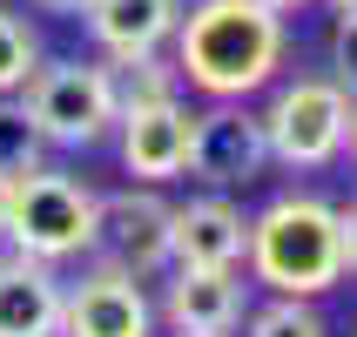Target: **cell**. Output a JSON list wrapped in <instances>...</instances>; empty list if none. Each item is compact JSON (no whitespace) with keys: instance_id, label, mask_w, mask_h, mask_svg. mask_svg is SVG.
Returning a JSON list of instances; mask_svg holds the SVG:
<instances>
[{"instance_id":"1","label":"cell","mask_w":357,"mask_h":337,"mask_svg":"<svg viewBox=\"0 0 357 337\" xmlns=\"http://www.w3.org/2000/svg\"><path fill=\"white\" fill-rule=\"evenodd\" d=\"M283 14L263 0H196L176 20V75L216 101H243L277 75Z\"/></svg>"},{"instance_id":"2","label":"cell","mask_w":357,"mask_h":337,"mask_svg":"<svg viewBox=\"0 0 357 337\" xmlns=\"http://www.w3.org/2000/svg\"><path fill=\"white\" fill-rule=\"evenodd\" d=\"M243 257L277 297H324L344 277V223L317 196H277L250 223Z\"/></svg>"},{"instance_id":"3","label":"cell","mask_w":357,"mask_h":337,"mask_svg":"<svg viewBox=\"0 0 357 337\" xmlns=\"http://www.w3.org/2000/svg\"><path fill=\"white\" fill-rule=\"evenodd\" d=\"M95 223H101V196L95 189H81V182L61 176V169H34V176L14 182L7 230H0V237L14 243L20 257L68 263V257H88V250H95Z\"/></svg>"},{"instance_id":"4","label":"cell","mask_w":357,"mask_h":337,"mask_svg":"<svg viewBox=\"0 0 357 337\" xmlns=\"http://www.w3.org/2000/svg\"><path fill=\"white\" fill-rule=\"evenodd\" d=\"M20 108H27V121L40 128L47 149H95L121 121L115 75L88 68V61H40L34 75L20 81Z\"/></svg>"},{"instance_id":"5","label":"cell","mask_w":357,"mask_h":337,"mask_svg":"<svg viewBox=\"0 0 357 337\" xmlns=\"http://www.w3.org/2000/svg\"><path fill=\"white\" fill-rule=\"evenodd\" d=\"M344 135H351V95H344L337 81H297L263 115L270 156L290 162V169H324L344 149Z\"/></svg>"},{"instance_id":"6","label":"cell","mask_w":357,"mask_h":337,"mask_svg":"<svg viewBox=\"0 0 357 337\" xmlns=\"http://www.w3.org/2000/svg\"><path fill=\"white\" fill-rule=\"evenodd\" d=\"M155 310L142 297V277L101 263L75 290H61V337H149Z\"/></svg>"},{"instance_id":"7","label":"cell","mask_w":357,"mask_h":337,"mask_svg":"<svg viewBox=\"0 0 357 337\" xmlns=\"http://www.w3.org/2000/svg\"><path fill=\"white\" fill-rule=\"evenodd\" d=\"M169 223L176 209L149 189H121V196H101V223H95V250H108L115 270L128 277H155L169 263Z\"/></svg>"},{"instance_id":"8","label":"cell","mask_w":357,"mask_h":337,"mask_svg":"<svg viewBox=\"0 0 357 337\" xmlns=\"http://www.w3.org/2000/svg\"><path fill=\"white\" fill-rule=\"evenodd\" d=\"M270 156L263 142V115H243V108H209L196 115V135H189V169H196L209 189H229V182H250Z\"/></svg>"},{"instance_id":"9","label":"cell","mask_w":357,"mask_h":337,"mask_svg":"<svg viewBox=\"0 0 357 337\" xmlns=\"http://www.w3.org/2000/svg\"><path fill=\"white\" fill-rule=\"evenodd\" d=\"M243 250H250V223H243L236 202H222V196L182 202L176 223H169V263L176 270H236Z\"/></svg>"},{"instance_id":"10","label":"cell","mask_w":357,"mask_h":337,"mask_svg":"<svg viewBox=\"0 0 357 337\" xmlns=\"http://www.w3.org/2000/svg\"><path fill=\"white\" fill-rule=\"evenodd\" d=\"M189 135L196 115L182 101H149V108H121V162L142 182H176L189 169Z\"/></svg>"},{"instance_id":"11","label":"cell","mask_w":357,"mask_h":337,"mask_svg":"<svg viewBox=\"0 0 357 337\" xmlns=\"http://www.w3.org/2000/svg\"><path fill=\"white\" fill-rule=\"evenodd\" d=\"M0 337H61V277L40 257H0Z\"/></svg>"},{"instance_id":"12","label":"cell","mask_w":357,"mask_h":337,"mask_svg":"<svg viewBox=\"0 0 357 337\" xmlns=\"http://www.w3.org/2000/svg\"><path fill=\"white\" fill-rule=\"evenodd\" d=\"M81 14H88V34L108 47V61H135L176 40L182 0H81Z\"/></svg>"},{"instance_id":"13","label":"cell","mask_w":357,"mask_h":337,"mask_svg":"<svg viewBox=\"0 0 357 337\" xmlns=\"http://www.w3.org/2000/svg\"><path fill=\"white\" fill-rule=\"evenodd\" d=\"M162 317L182 337H229L243 324V283L236 270H176Z\"/></svg>"},{"instance_id":"14","label":"cell","mask_w":357,"mask_h":337,"mask_svg":"<svg viewBox=\"0 0 357 337\" xmlns=\"http://www.w3.org/2000/svg\"><path fill=\"white\" fill-rule=\"evenodd\" d=\"M40 156H47V142H40V128L27 121V108L0 95V176H7V182L34 176Z\"/></svg>"},{"instance_id":"15","label":"cell","mask_w":357,"mask_h":337,"mask_svg":"<svg viewBox=\"0 0 357 337\" xmlns=\"http://www.w3.org/2000/svg\"><path fill=\"white\" fill-rule=\"evenodd\" d=\"M115 101L121 108H149V101H176V68H162L155 54H135V61H115Z\"/></svg>"},{"instance_id":"16","label":"cell","mask_w":357,"mask_h":337,"mask_svg":"<svg viewBox=\"0 0 357 337\" xmlns=\"http://www.w3.org/2000/svg\"><path fill=\"white\" fill-rule=\"evenodd\" d=\"M40 68V34L14 7H0V95H20V81Z\"/></svg>"},{"instance_id":"17","label":"cell","mask_w":357,"mask_h":337,"mask_svg":"<svg viewBox=\"0 0 357 337\" xmlns=\"http://www.w3.org/2000/svg\"><path fill=\"white\" fill-rule=\"evenodd\" d=\"M250 337H324V317L303 297H277L270 310L250 317Z\"/></svg>"},{"instance_id":"18","label":"cell","mask_w":357,"mask_h":337,"mask_svg":"<svg viewBox=\"0 0 357 337\" xmlns=\"http://www.w3.org/2000/svg\"><path fill=\"white\" fill-rule=\"evenodd\" d=\"M337 75L344 95H357V20H337Z\"/></svg>"},{"instance_id":"19","label":"cell","mask_w":357,"mask_h":337,"mask_svg":"<svg viewBox=\"0 0 357 337\" xmlns=\"http://www.w3.org/2000/svg\"><path fill=\"white\" fill-rule=\"evenodd\" d=\"M337 223H344V270H357V202L337 209Z\"/></svg>"},{"instance_id":"20","label":"cell","mask_w":357,"mask_h":337,"mask_svg":"<svg viewBox=\"0 0 357 337\" xmlns=\"http://www.w3.org/2000/svg\"><path fill=\"white\" fill-rule=\"evenodd\" d=\"M7 196H14V182L0 176V230H7Z\"/></svg>"},{"instance_id":"21","label":"cell","mask_w":357,"mask_h":337,"mask_svg":"<svg viewBox=\"0 0 357 337\" xmlns=\"http://www.w3.org/2000/svg\"><path fill=\"white\" fill-rule=\"evenodd\" d=\"M40 7H54V14H81V0H40Z\"/></svg>"},{"instance_id":"22","label":"cell","mask_w":357,"mask_h":337,"mask_svg":"<svg viewBox=\"0 0 357 337\" xmlns=\"http://www.w3.org/2000/svg\"><path fill=\"white\" fill-rule=\"evenodd\" d=\"M337 7V20H357V0H331Z\"/></svg>"},{"instance_id":"23","label":"cell","mask_w":357,"mask_h":337,"mask_svg":"<svg viewBox=\"0 0 357 337\" xmlns=\"http://www.w3.org/2000/svg\"><path fill=\"white\" fill-rule=\"evenodd\" d=\"M263 7H277V14H283V7H303V0H263Z\"/></svg>"},{"instance_id":"24","label":"cell","mask_w":357,"mask_h":337,"mask_svg":"<svg viewBox=\"0 0 357 337\" xmlns=\"http://www.w3.org/2000/svg\"><path fill=\"white\" fill-rule=\"evenodd\" d=\"M344 142H351V149H357V108H351V135H344Z\"/></svg>"}]
</instances>
